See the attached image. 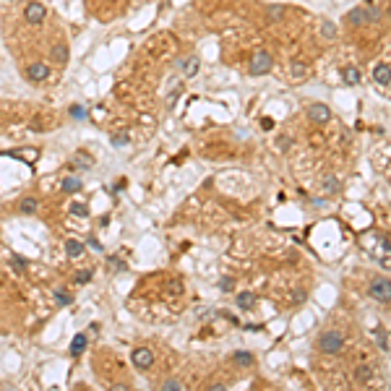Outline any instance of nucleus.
<instances>
[{"mask_svg": "<svg viewBox=\"0 0 391 391\" xmlns=\"http://www.w3.org/2000/svg\"><path fill=\"white\" fill-rule=\"evenodd\" d=\"M365 248L370 250V255L383 269H388V272H391V243H388L383 235H368L365 237Z\"/></svg>", "mask_w": 391, "mask_h": 391, "instance_id": "obj_1", "label": "nucleus"}, {"mask_svg": "<svg viewBox=\"0 0 391 391\" xmlns=\"http://www.w3.org/2000/svg\"><path fill=\"white\" fill-rule=\"evenodd\" d=\"M272 66H274V57H272V52H266V50H258L253 57H250V66H248V73L253 79H258V76H264V73H269L272 71Z\"/></svg>", "mask_w": 391, "mask_h": 391, "instance_id": "obj_2", "label": "nucleus"}, {"mask_svg": "<svg viewBox=\"0 0 391 391\" xmlns=\"http://www.w3.org/2000/svg\"><path fill=\"white\" fill-rule=\"evenodd\" d=\"M344 347V334L342 332H323L318 337V350L323 355H337Z\"/></svg>", "mask_w": 391, "mask_h": 391, "instance_id": "obj_3", "label": "nucleus"}, {"mask_svg": "<svg viewBox=\"0 0 391 391\" xmlns=\"http://www.w3.org/2000/svg\"><path fill=\"white\" fill-rule=\"evenodd\" d=\"M44 19H47V8H44L42 3H37V0H29V3L24 6V21H26V24L39 26V24H44Z\"/></svg>", "mask_w": 391, "mask_h": 391, "instance_id": "obj_4", "label": "nucleus"}, {"mask_svg": "<svg viewBox=\"0 0 391 391\" xmlns=\"http://www.w3.org/2000/svg\"><path fill=\"white\" fill-rule=\"evenodd\" d=\"M368 292H370V297L381 300V303H391V282L388 279H373Z\"/></svg>", "mask_w": 391, "mask_h": 391, "instance_id": "obj_5", "label": "nucleus"}, {"mask_svg": "<svg viewBox=\"0 0 391 391\" xmlns=\"http://www.w3.org/2000/svg\"><path fill=\"white\" fill-rule=\"evenodd\" d=\"M131 360H133V365H136L139 370H149L154 365V352L149 347H136L131 352Z\"/></svg>", "mask_w": 391, "mask_h": 391, "instance_id": "obj_6", "label": "nucleus"}, {"mask_svg": "<svg viewBox=\"0 0 391 391\" xmlns=\"http://www.w3.org/2000/svg\"><path fill=\"white\" fill-rule=\"evenodd\" d=\"M375 19H378V11H370V8H355V11H350V16H347V21L352 26H365V24H370Z\"/></svg>", "mask_w": 391, "mask_h": 391, "instance_id": "obj_7", "label": "nucleus"}, {"mask_svg": "<svg viewBox=\"0 0 391 391\" xmlns=\"http://www.w3.org/2000/svg\"><path fill=\"white\" fill-rule=\"evenodd\" d=\"M24 73H26V79L32 84H42V81L50 79V66L47 63H32V66H26Z\"/></svg>", "mask_w": 391, "mask_h": 391, "instance_id": "obj_8", "label": "nucleus"}, {"mask_svg": "<svg viewBox=\"0 0 391 391\" xmlns=\"http://www.w3.org/2000/svg\"><path fill=\"white\" fill-rule=\"evenodd\" d=\"M308 117L313 120V123L323 125V123H329V120H332V110H329V104L315 102V104H310V107H308Z\"/></svg>", "mask_w": 391, "mask_h": 391, "instance_id": "obj_9", "label": "nucleus"}, {"mask_svg": "<svg viewBox=\"0 0 391 391\" xmlns=\"http://www.w3.org/2000/svg\"><path fill=\"white\" fill-rule=\"evenodd\" d=\"M50 57H52V63L66 66V63H68V44H66V42H55L52 50H50Z\"/></svg>", "mask_w": 391, "mask_h": 391, "instance_id": "obj_10", "label": "nucleus"}, {"mask_svg": "<svg viewBox=\"0 0 391 391\" xmlns=\"http://www.w3.org/2000/svg\"><path fill=\"white\" fill-rule=\"evenodd\" d=\"M373 81L381 84V86L391 84V66H386V63H378V66H375V68H373Z\"/></svg>", "mask_w": 391, "mask_h": 391, "instance_id": "obj_11", "label": "nucleus"}, {"mask_svg": "<svg viewBox=\"0 0 391 391\" xmlns=\"http://www.w3.org/2000/svg\"><path fill=\"white\" fill-rule=\"evenodd\" d=\"M199 57H196V55H190L188 60H183V63H180V71H183V76L185 79H193L196 76V73H199Z\"/></svg>", "mask_w": 391, "mask_h": 391, "instance_id": "obj_12", "label": "nucleus"}, {"mask_svg": "<svg viewBox=\"0 0 391 391\" xmlns=\"http://www.w3.org/2000/svg\"><path fill=\"white\" fill-rule=\"evenodd\" d=\"M84 188V180H79V177H63L60 180V190L63 193H79Z\"/></svg>", "mask_w": 391, "mask_h": 391, "instance_id": "obj_13", "label": "nucleus"}, {"mask_svg": "<svg viewBox=\"0 0 391 391\" xmlns=\"http://www.w3.org/2000/svg\"><path fill=\"white\" fill-rule=\"evenodd\" d=\"M342 79H344V84L347 86H357L360 81H363V76H360V71L355 68V66H347L342 71Z\"/></svg>", "mask_w": 391, "mask_h": 391, "instance_id": "obj_14", "label": "nucleus"}, {"mask_svg": "<svg viewBox=\"0 0 391 391\" xmlns=\"http://www.w3.org/2000/svg\"><path fill=\"white\" fill-rule=\"evenodd\" d=\"M86 344H89V339H86V334H76V337H73V342H71V355L73 357H79L84 350H86Z\"/></svg>", "mask_w": 391, "mask_h": 391, "instance_id": "obj_15", "label": "nucleus"}, {"mask_svg": "<svg viewBox=\"0 0 391 391\" xmlns=\"http://www.w3.org/2000/svg\"><path fill=\"white\" fill-rule=\"evenodd\" d=\"M290 76H292L295 81H303V79L308 76V66L300 63V60H292V63H290Z\"/></svg>", "mask_w": 391, "mask_h": 391, "instance_id": "obj_16", "label": "nucleus"}, {"mask_svg": "<svg viewBox=\"0 0 391 391\" xmlns=\"http://www.w3.org/2000/svg\"><path fill=\"white\" fill-rule=\"evenodd\" d=\"M235 305H237L240 310H250V308L255 305V295H253V292H240L237 300H235Z\"/></svg>", "mask_w": 391, "mask_h": 391, "instance_id": "obj_17", "label": "nucleus"}, {"mask_svg": "<svg viewBox=\"0 0 391 391\" xmlns=\"http://www.w3.org/2000/svg\"><path fill=\"white\" fill-rule=\"evenodd\" d=\"M37 209H39V201L34 199V196H26V199H21V204H19L21 214H34Z\"/></svg>", "mask_w": 391, "mask_h": 391, "instance_id": "obj_18", "label": "nucleus"}, {"mask_svg": "<svg viewBox=\"0 0 391 391\" xmlns=\"http://www.w3.org/2000/svg\"><path fill=\"white\" fill-rule=\"evenodd\" d=\"M232 360H235V363H237L240 368H250V365L255 363V357H253L250 352H243V350L235 352V355H232Z\"/></svg>", "mask_w": 391, "mask_h": 391, "instance_id": "obj_19", "label": "nucleus"}, {"mask_svg": "<svg viewBox=\"0 0 391 391\" xmlns=\"http://www.w3.org/2000/svg\"><path fill=\"white\" fill-rule=\"evenodd\" d=\"M66 253L71 255V258H79V255L84 253V243H79V240H66Z\"/></svg>", "mask_w": 391, "mask_h": 391, "instance_id": "obj_20", "label": "nucleus"}, {"mask_svg": "<svg viewBox=\"0 0 391 391\" xmlns=\"http://www.w3.org/2000/svg\"><path fill=\"white\" fill-rule=\"evenodd\" d=\"M282 16H284V6H269V11H266L269 21H279Z\"/></svg>", "mask_w": 391, "mask_h": 391, "instance_id": "obj_21", "label": "nucleus"}, {"mask_svg": "<svg viewBox=\"0 0 391 391\" xmlns=\"http://www.w3.org/2000/svg\"><path fill=\"white\" fill-rule=\"evenodd\" d=\"M71 214H73V217H89V206L81 204V201H73V204H71Z\"/></svg>", "mask_w": 391, "mask_h": 391, "instance_id": "obj_22", "label": "nucleus"}, {"mask_svg": "<svg viewBox=\"0 0 391 391\" xmlns=\"http://www.w3.org/2000/svg\"><path fill=\"white\" fill-rule=\"evenodd\" d=\"M55 303H57L60 308H66V305L73 303V295H68V292H63V290H57V292H55Z\"/></svg>", "mask_w": 391, "mask_h": 391, "instance_id": "obj_23", "label": "nucleus"}, {"mask_svg": "<svg viewBox=\"0 0 391 391\" xmlns=\"http://www.w3.org/2000/svg\"><path fill=\"white\" fill-rule=\"evenodd\" d=\"M321 34H323V39H334L337 37V26L332 21H323L321 24Z\"/></svg>", "mask_w": 391, "mask_h": 391, "instance_id": "obj_24", "label": "nucleus"}, {"mask_svg": "<svg viewBox=\"0 0 391 391\" xmlns=\"http://www.w3.org/2000/svg\"><path fill=\"white\" fill-rule=\"evenodd\" d=\"M128 144H131L128 133H115V136H112V146H115V149H123V146H128Z\"/></svg>", "mask_w": 391, "mask_h": 391, "instance_id": "obj_25", "label": "nucleus"}, {"mask_svg": "<svg viewBox=\"0 0 391 391\" xmlns=\"http://www.w3.org/2000/svg\"><path fill=\"white\" fill-rule=\"evenodd\" d=\"M323 190H326V193H337V190H339V180H337L334 175H329L326 183H323Z\"/></svg>", "mask_w": 391, "mask_h": 391, "instance_id": "obj_26", "label": "nucleus"}, {"mask_svg": "<svg viewBox=\"0 0 391 391\" xmlns=\"http://www.w3.org/2000/svg\"><path fill=\"white\" fill-rule=\"evenodd\" d=\"M370 373H373V370H370L368 365H363V368H360V370L355 373V381H357V383H365V381H370Z\"/></svg>", "mask_w": 391, "mask_h": 391, "instance_id": "obj_27", "label": "nucleus"}, {"mask_svg": "<svg viewBox=\"0 0 391 391\" xmlns=\"http://www.w3.org/2000/svg\"><path fill=\"white\" fill-rule=\"evenodd\" d=\"M73 282H76V284H89V282H92V269H84V272H79L76 277H73Z\"/></svg>", "mask_w": 391, "mask_h": 391, "instance_id": "obj_28", "label": "nucleus"}, {"mask_svg": "<svg viewBox=\"0 0 391 391\" xmlns=\"http://www.w3.org/2000/svg\"><path fill=\"white\" fill-rule=\"evenodd\" d=\"M219 290H222V292H232V290H235V279H232V277H222V279H219Z\"/></svg>", "mask_w": 391, "mask_h": 391, "instance_id": "obj_29", "label": "nucleus"}, {"mask_svg": "<svg viewBox=\"0 0 391 391\" xmlns=\"http://www.w3.org/2000/svg\"><path fill=\"white\" fill-rule=\"evenodd\" d=\"M373 337L378 339V347H381V350H388V344H386V332H383L381 326H378V329H375V332H373Z\"/></svg>", "mask_w": 391, "mask_h": 391, "instance_id": "obj_30", "label": "nucleus"}, {"mask_svg": "<svg viewBox=\"0 0 391 391\" xmlns=\"http://www.w3.org/2000/svg\"><path fill=\"white\" fill-rule=\"evenodd\" d=\"M76 164H79V167H86V170H89L94 162H92V157H89V154H76Z\"/></svg>", "mask_w": 391, "mask_h": 391, "instance_id": "obj_31", "label": "nucleus"}, {"mask_svg": "<svg viewBox=\"0 0 391 391\" xmlns=\"http://www.w3.org/2000/svg\"><path fill=\"white\" fill-rule=\"evenodd\" d=\"M86 243H89V248L97 250V253H102V250H104V248H102V243H99V240H97L94 235H89V237H86Z\"/></svg>", "mask_w": 391, "mask_h": 391, "instance_id": "obj_32", "label": "nucleus"}, {"mask_svg": "<svg viewBox=\"0 0 391 391\" xmlns=\"http://www.w3.org/2000/svg\"><path fill=\"white\" fill-rule=\"evenodd\" d=\"M71 115L76 117V120H84V117H86V110L81 107V104H73V107H71Z\"/></svg>", "mask_w": 391, "mask_h": 391, "instance_id": "obj_33", "label": "nucleus"}, {"mask_svg": "<svg viewBox=\"0 0 391 391\" xmlns=\"http://www.w3.org/2000/svg\"><path fill=\"white\" fill-rule=\"evenodd\" d=\"M11 264H13V269H19V272H24V269H26V258H21V255H13Z\"/></svg>", "mask_w": 391, "mask_h": 391, "instance_id": "obj_34", "label": "nucleus"}, {"mask_svg": "<svg viewBox=\"0 0 391 391\" xmlns=\"http://www.w3.org/2000/svg\"><path fill=\"white\" fill-rule=\"evenodd\" d=\"M107 261L112 264V269H115V272H125V269H128V266H125L123 261H120V258H115V255H110V258H107Z\"/></svg>", "mask_w": 391, "mask_h": 391, "instance_id": "obj_35", "label": "nucleus"}, {"mask_svg": "<svg viewBox=\"0 0 391 391\" xmlns=\"http://www.w3.org/2000/svg\"><path fill=\"white\" fill-rule=\"evenodd\" d=\"M164 388L177 391V388H183V383H180V381H175V378H170V381H164Z\"/></svg>", "mask_w": 391, "mask_h": 391, "instance_id": "obj_36", "label": "nucleus"}, {"mask_svg": "<svg viewBox=\"0 0 391 391\" xmlns=\"http://www.w3.org/2000/svg\"><path fill=\"white\" fill-rule=\"evenodd\" d=\"M180 292H183V284H180V282H172V287H170V295H180Z\"/></svg>", "mask_w": 391, "mask_h": 391, "instance_id": "obj_37", "label": "nucleus"}, {"mask_svg": "<svg viewBox=\"0 0 391 391\" xmlns=\"http://www.w3.org/2000/svg\"><path fill=\"white\" fill-rule=\"evenodd\" d=\"M123 188H125V180H120V183H115V185H112V193H117V190H123Z\"/></svg>", "mask_w": 391, "mask_h": 391, "instance_id": "obj_38", "label": "nucleus"}, {"mask_svg": "<svg viewBox=\"0 0 391 391\" xmlns=\"http://www.w3.org/2000/svg\"><path fill=\"white\" fill-rule=\"evenodd\" d=\"M272 125H274V123H272V120H261V128H264V131H269V128H272Z\"/></svg>", "mask_w": 391, "mask_h": 391, "instance_id": "obj_39", "label": "nucleus"}, {"mask_svg": "<svg viewBox=\"0 0 391 391\" xmlns=\"http://www.w3.org/2000/svg\"><path fill=\"white\" fill-rule=\"evenodd\" d=\"M224 388H227L224 383H214V386H212V391H224Z\"/></svg>", "mask_w": 391, "mask_h": 391, "instance_id": "obj_40", "label": "nucleus"}, {"mask_svg": "<svg viewBox=\"0 0 391 391\" xmlns=\"http://www.w3.org/2000/svg\"><path fill=\"white\" fill-rule=\"evenodd\" d=\"M388 19H391V6H388Z\"/></svg>", "mask_w": 391, "mask_h": 391, "instance_id": "obj_41", "label": "nucleus"}]
</instances>
